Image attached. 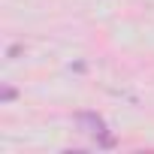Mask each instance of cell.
<instances>
[{"label":"cell","instance_id":"obj_2","mask_svg":"<svg viewBox=\"0 0 154 154\" xmlns=\"http://www.w3.org/2000/svg\"><path fill=\"white\" fill-rule=\"evenodd\" d=\"M0 100H3V103L15 100V91H12V88H3V91H0Z\"/></svg>","mask_w":154,"mask_h":154},{"label":"cell","instance_id":"obj_1","mask_svg":"<svg viewBox=\"0 0 154 154\" xmlns=\"http://www.w3.org/2000/svg\"><path fill=\"white\" fill-rule=\"evenodd\" d=\"M75 124H79V130H85V133L97 136L103 148H112V145H115V139L109 136V127H106V121H103L97 112H79V115H75Z\"/></svg>","mask_w":154,"mask_h":154}]
</instances>
